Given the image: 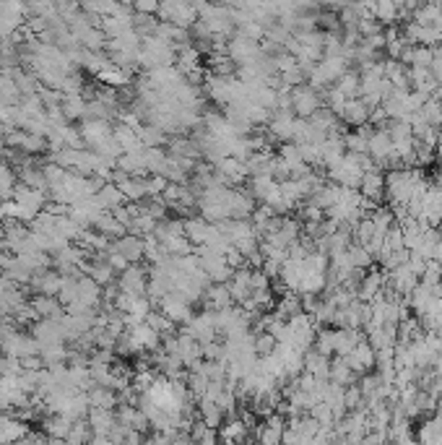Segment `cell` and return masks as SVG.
I'll use <instances>...</instances> for the list:
<instances>
[{"mask_svg": "<svg viewBox=\"0 0 442 445\" xmlns=\"http://www.w3.org/2000/svg\"><path fill=\"white\" fill-rule=\"evenodd\" d=\"M141 141H143V146H161V143H167V130L154 125V123H148L141 128Z\"/></svg>", "mask_w": 442, "mask_h": 445, "instance_id": "ab89813d", "label": "cell"}, {"mask_svg": "<svg viewBox=\"0 0 442 445\" xmlns=\"http://www.w3.org/2000/svg\"><path fill=\"white\" fill-rule=\"evenodd\" d=\"M102 214H104V208H102V203L97 201V196L79 198V201H73L68 206V217L76 219L81 227H94Z\"/></svg>", "mask_w": 442, "mask_h": 445, "instance_id": "8992f818", "label": "cell"}, {"mask_svg": "<svg viewBox=\"0 0 442 445\" xmlns=\"http://www.w3.org/2000/svg\"><path fill=\"white\" fill-rule=\"evenodd\" d=\"M393 151V141L388 136V130L385 128H374L370 133V157L377 162V159H385L388 154Z\"/></svg>", "mask_w": 442, "mask_h": 445, "instance_id": "f546056e", "label": "cell"}, {"mask_svg": "<svg viewBox=\"0 0 442 445\" xmlns=\"http://www.w3.org/2000/svg\"><path fill=\"white\" fill-rule=\"evenodd\" d=\"M416 284H419V276L409 268V263H403V266L390 271V287H393L401 297L411 295V289L416 287Z\"/></svg>", "mask_w": 442, "mask_h": 445, "instance_id": "d6986e66", "label": "cell"}, {"mask_svg": "<svg viewBox=\"0 0 442 445\" xmlns=\"http://www.w3.org/2000/svg\"><path fill=\"white\" fill-rule=\"evenodd\" d=\"M13 198L19 201L24 208H31L34 214H40L42 208L47 206V190H40V188H29V185H24V182H19L16 185V193H13Z\"/></svg>", "mask_w": 442, "mask_h": 445, "instance_id": "9a60e30c", "label": "cell"}, {"mask_svg": "<svg viewBox=\"0 0 442 445\" xmlns=\"http://www.w3.org/2000/svg\"><path fill=\"white\" fill-rule=\"evenodd\" d=\"M97 79L104 84V86H112V89H123V86H128L130 84V68H120L115 63H107L104 68L97 73Z\"/></svg>", "mask_w": 442, "mask_h": 445, "instance_id": "ffe728a7", "label": "cell"}, {"mask_svg": "<svg viewBox=\"0 0 442 445\" xmlns=\"http://www.w3.org/2000/svg\"><path fill=\"white\" fill-rule=\"evenodd\" d=\"M29 287L37 292V295H60V287H63V274H60L55 266L45 268V271H37L31 276Z\"/></svg>", "mask_w": 442, "mask_h": 445, "instance_id": "7c38bea8", "label": "cell"}, {"mask_svg": "<svg viewBox=\"0 0 442 445\" xmlns=\"http://www.w3.org/2000/svg\"><path fill=\"white\" fill-rule=\"evenodd\" d=\"M118 287L123 292H133V295H146L148 287V274L141 263H130L125 271H120Z\"/></svg>", "mask_w": 442, "mask_h": 445, "instance_id": "9c48e42d", "label": "cell"}, {"mask_svg": "<svg viewBox=\"0 0 442 445\" xmlns=\"http://www.w3.org/2000/svg\"><path fill=\"white\" fill-rule=\"evenodd\" d=\"M94 229H97V232H102V235H107L109 240H118V237H123V235L128 232V227H125V224H120L112 211H104V214L97 219Z\"/></svg>", "mask_w": 442, "mask_h": 445, "instance_id": "d6a6232c", "label": "cell"}, {"mask_svg": "<svg viewBox=\"0 0 442 445\" xmlns=\"http://www.w3.org/2000/svg\"><path fill=\"white\" fill-rule=\"evenodd\" d=\"M323 107V97H320V91L313 89L310 84H299L292 89V109H294L297 118H310L313 112Z\"/></svg>", "mask_w": 442, "mask_h": 445, "instance_id": "277c9868", "label": "cell"}, {"mask_svg": "<svg viewBox=\"0 0 442 445\" xmlns=\"http://www.w3.org/2000/svg\"><path fill=\"white\" fill-rule=\"evenodd\" d=\"M250 274H253V268L245 263V266L235 268L232 279L226 281V287H229V292H232V299H235V302H242V299H247V297H250V292H253V287H250Z\"/></svg>", "mask_w": 442, "mask_h": 445, "instance_id": "2e32d148", "label": "cell"}, {"mask_svg": "<svg viewBox=\"0 0 442 445\" xmlns=\"http://www.w3.org/2000/svg\"><path fill=\"white\" fill-rule=\"evenodd\" d=\"M305 370L307 373H313L315 377H320V380H328V373H331V357L320 354L315 346H310L305 352Z\"/></svg>", "mask_w": 442, "mask_h": 445, "instance_id": "603a6c76", "label": "cell"}, {"mask_svg": "<svg viewBox=\"0 0 442 445\" xmlns=\"http://www.w3.org/2000/svg\"><path fill=\"white\" fill-rule=\"evenodd\" d=\"M226 55L235 60L237 65H245V63H253V60L260 58L263 49H260V45H258L255 40H250V37H245V34L239 31V34H235L232 42L226 45Z\"/></svg>", "mask_w": 442, "mask_h": 445, "instance_id": "5b68a950", "label": "cell"}, {"mask_svg": "<svg viewBox=\"0 0 442 445\" xmlns=\"http://www.w3.org/2000/svg\"><path fill=\"white\" fill-rule=\"evenodd\" d=\"M21 370H24V365H21L19 357L3 354V359H0V375H21Z\"/></svg>", "mask_w": 442, "mask_h": 445, "instance_id": "c3c4849f", "label": "cell"}, {"mask_svg": "<svg viewBox=\"0 0 442 445\" xmlns=\"http://www.w3.org/2000/svg\"><path fill=\"white\" fill-rule=\"evenodd\" d=\"M346 365L352 367L356 375H364V373H370V370H374V346L367 341V338H362L359 344L354 346L349 354H344Z\"/></svg>", "mask_w": 442, "mask_h": 445, "instance_id": "ba28073f", "label": "cell"}, {"mask_svg": "<svg viewBox=\"0 0 442 445\" xmlns=\"http://www.w3.org/2000/svg\"><path fill=\"white\" fill-rule=\"evenodd\" d=\"M159 16L161 21H172L177 26L190 29L198 21V8H193L190 0H159Z\"/></svg>", "mask_w": 442, "mask_h": 445, "instance_id": "6da1fadb", "label": "cell"}, {"mask_svg": "<svg viewBox=\"0 0 442 445\" xmlns=\"http://www.w3.org/2000/svg\"><path fill=\"white\" fill-rule=\"evenodd\" d=\"M203 297H206V305L211 307V310L235 305V299H232V292H229V287H226V284H219V281H211V284L206 287V292H203Z\"/></svg>", "mask_w": 442, "mask_h": 445, "instance_id": "4316f807", "label": "cell"}, {"mask_svg": "<svg viewBox=\"0 0 442 445\" xmlns=\"http://www.w3.org/2000/svg\"><path fill=\"white\" fill-rule=\"evenodd\" d=\"M70 425H73V419H68L65 414H49L42 422V430L49 435V440H65Z\"/></svg>", "mask_w": 442, "mask_h": 445, "instance_id": "4dcf8cb0", "label": "cell"}, {"mask_svg": "<svg viewBox=\"0 0 442 445\" xmlns=\"http://www.w3.org/2000/svg\"><path fill=\"white\" fill-rule=\"evenodd\" d=\"M247 422L245 419H232V422H226L224 427H219V437L226 440V443H242V440H253V437L247 435Z\"/></svg>", "mask_w": 442, "mask_h": 445, "instance_id": "836d02e7", "label": "cell"}, {"mask_svg": "<svg viewBox=\"0 0 442 445\" xmlns=\"http://www.w3.org/2000/svg\"><path fill=\"white\" fill-rule=\"evenodd\" d=\"M198 416H200V419H203L208 427H221L224 412L219 409V404L214 401V398L203 396V398H198Z\"/></svg>", "mask_w": 442, "mask_h": 445, "instance_id": "1f68e13d", "label": "cell"}, {"mask_svg": "<svg viewBox=\"0 0 442 445\" xmlns=\"http://www.w3.org/2000/svg\"><path fill=\"white\" fill-rule=\"evenodd\" d=\"M94 196H97V201L102 203L104 211H112V208H118L120 203H128L125 196H123V190L118 188V182H112V180H109V182H102Z\"/></svg>", "mask_w": 442, "mask_h": 445, "instance_id": "cb8c5ba5", "label": "cell"}, {"mask_svg": "<svg viewBox=\"0 0 442 445\" xmlns=\"http://www.w3.org/2000/svg\"><path fill=\"white\" fill-rule=\"evenodd\" d=\"M333 86L338 91H344L349 99H354V97H359V94H362V91H359V73H354V70H346L344 76L336 81Z\"/></svg>", "mask_w": 442, "mask_h": 445, "instance_id": "60d3db41", "label": "cell"}, {"mask_svg": "<svg viewBox=\"0 0 442 445\" xmlns=\"http://www.w3.org/2000/svg\"><path fill=\"white\" fill-rule=\"evenodd\" d=\"M109 247L120 250L123 256L128 258L130 263H138V260L143 258V237H141V235H133V232H125L123 237L112 240V245Z\"/></svg>", "mask_w": 442, "mask_h": 445, "instance_id": "e0dca14e", "label": "cell"}, {"mask_svg": "<svg viewBox=\"0 0 442 445\" xmlns=\"http://www.w3.org/2000/svg\"><path fill=\"white\" fill-rule=\"evenodd\" d=\"M419 281H422V284H429V287H432V284H440L442 281V263L440 260L429 258V260H427V268H424V274L419 276Z\"/></svg>", "mask_w": 442, "mask_h": 445, "instance_id": "bcb514c9", "label": "cell"}, {"mask_svg": "<svg viewBox=\"0 0 442 445\" xmlns=\"http://www.w3.org/2000/svg\"><path fill=\"white\" fill-rule=\"evenodd\" d=\"M112 136H115V141L120 143V148H123V154H128V151H141L143 146V141H141V136H138V130H133L130 125H125V123H120L112 128Z\"/></svg>", "mask_w": 442, "mask_h": 445, "instance_id": "44dd1931", "label": "cell"}, {"mask_svg": "<svg viewBox=\"0 0 442 445\" xmlns=\"http://www.w3.org/2000/svg\"><path fill=\"white\" fill-rule=\"evenodd\" d=\"M169 185V180L164 175H148L146 178V190H148V198L151 196H161L164 188Z\"/></svg>", "mask_w": 442, "mask_h": 445, "instance_id": "681fc988", "label": "cell"}, {"mask_svg": "<svg viewBox=\"0 0 442 445\" xmlns=\"http://www.w3.org/2000/svg\"><path fill=\"white\" fill-rule=\"evenodd\" d=\"M31 305H34L40 318H60L65 313V305L60 302L58 295H37L31 299Z\"/></svg>", "mask_w": 442, "mask_h": 445, "instance_id": "7402d4cb", "label": "cell"}, {"mask_svg": "<svg viewBox=\"0 0 442 445\" xmlns=\"http://www.w3.org/2000/svg\"><path fill=\"white\" fill-rule=\"evenodd\" d=\"M63 115L68 123H76V120H84V112H86V99L81 94H65L63 97Z\"/></svg>", "mask_w": 442, "mask_h": 445, "instance_id": "e575fe53", "label": "cell"}, {"mask_svg": "<svg viewBox=\"0 0 442 445\" xmlns=\"http://www.w3.org/2000/svg\"><path fill=\"white\" fill-rule=\"evenodd\" d=\"M294 109H274V115L268 120V133L276 141H292V130H294Z\"/></svg>", "mask_w": 442, "mask_h": 445, "instance_id": "8fae6325", "label": "cell"}, {"mask_svg": "<svg viewBox=\"0 0 442 445\" xmlns=\"http://www.w3.org/2000/svg\"><path fill=\"white\" fill-rule=\"evenodd\" d=\"M325 292V271H305L299 281V295H323Z\"/></svg>", "mask_w": 442, "mask_h": 445, "instance_id": "d590c367", "label": "cell"}, {"mask_svg": "<svg viewBox=\"0 0 442 445\" xmlns=\"http://www.w3.org/2000/svg\"><path fill=\"white\" fill-rule=\"evenodd\" d=\"M182 334L193 336L196 341H200V344L214 341V338L219 336L216 323H214V310L208 307V310H203V313H198V315L190 318L187 323H182Z\"/></svg>", "mask_w": 442, "mask_h": 445, "instance_id": "7a4b0ae2", "label": "cell"}, {"mask_svg": "<svg viewBox=\"0 0 442 445\" xmlns=\"http://www.w3.org/2000/svg\"><path fill=\"white\" fill-rule=\"evenodd\" d=\"M434 185H437V188L442 190V167L437 169V178H434Z\"/></svg>", "mask_w": 442, "mask_h": 445, "instance_id": "f5cc1de1", "label": "cell"}, {"mask_svg": "<svg viewBox=\"0 0 442 445\" xmlns=\"http://www.w3.org/2000/svg\"><path fill=\"white\" fill-rule=\"evenodd\" d=\"M81 139H84L86 148L97 151L102 143H107V141L112 139L109 120H84V123H81Z\"/></svg>", "mask_w": 442, "mask_h": 445, "instance_id": "52a82bcc", "label": "cell"}, {"mask_svg": "<svg viewBox=\"0 0 442 445\" xmlns=\"http://www.w3.org/2000/svg\"><path fill=\"white\" fill-rule=\"evenodd\" d=\"M211 221H206L203 217H190L185 219V235L187 240L193 242V245H203L208 240V235H211Z\"/></svg>", "mask_w": 442, "mask_h": 445, "instance_id": "f1b7e54d", "label": "cell"}, {"mask_svg": "<svg viewBox=\"0 0 442 445\" xmlns=\"http://www.w3.org/2000/svg\"><path fill=\"white\" fill-rule=\"evenodd\" d=\"M359 377L352 367L346 365V359L341 354H336L331 359V373H328V380H333V383H341V386H352V383H359Z\"/></svg>", "mask_w": 442, "mask_h": 445, "instance_id": "d4e9b609", "label": "cell"}, {"mask_svg": "<svg viewBox=\"0 0 442 445\" xmlns=\"http://www.w3.org/2000/svg\"><path fill=\"white\" fill-rule=\"evenodd\" d=\"M88 396V404L91 406H102V409H118L120 404V396L118 391H112V388H104V386H94L86 391Z\"/></svg>", "mask_w": 442, "mask_h": 445, "instance_id": "83f0119b", "label": "cell"}, {"mask_svg": "<svg viewBox=\"0 0 442 445\" xmlns=\"http://www.w3.org/2000/svg\"><path fill=\"white\" fill-rule=\"evenodd\" d=\"M138 13H159V0H133Z\"/></svg>", "mask_w": 442, "mask_h": 445, "instance_id": "816d5d0a", "label": "cell"}, {"mask_svg": "<svg viewBox=\"0 0 442 445\" xmlns=\"http://www.w3.org/2000/svg\"><path fill=\"white\" fill-rule=\"evenodd\" d=\"M118 422L128 430H146L148 416L138 404H118Z\"/></svg>", "mask_w": 442, "mask_h": 445, "instance_id": "ac0fdd59", "label": "cell"}, {"mask_svg": "<svg viewBox=\"0 0 442 445\" xmlns=\"http://www.w3.org/2000/svg\"><path fill=\"white\" fill-rule=\"evenodd\" d=\"M159 310L167 318H172L175 323H187V320L193 318V302H190L182 292H177V289L167 292V295L159 299Z\"/></svg>", "mask_w": 442, "mask_h": 445, "instance_id": "3957f363", "label": "cell"}, {"mask_svg": "<svg viewBox=\"0 0 442 445\" xmlns=\"http://www.w3.org/2000/svg\"><path fill=\"white\" fill-rule=\"evenodd\" d=\"M68 349H65V344H47L40 349V357L42 362H45V367H55V365H63V362H68Z\"/></svg>", "mask_w": 442, "mask_h": 445, "instance_id": "8d00e7d4", "label": "cell"}, {"mask_svg": "<svg viewBox=\"0 0 442 445\" xmlns=\"http://www.w3.org/2000/svg\"><path fill=\"white\" fill-rule=\"evenodd\" d=\"M349 258H352L354 268H364V271L374 263V258L370 256V250L364 245H359V242H354V240H352V245H349Z\"/></svg>", "mask_w": 442, "mask_h": 445, "instance_id": "b9f144b4", "label": "cell"}, {"mask_svg": "<svg viewBox=\"0 0 442 445\" xmlns=\"http://www.w3.org/2000/svg\"><path fill=\"white\" fill-rule=\"evenodd\" d=\"M86 422L91 427V435H107L118 427V414L115 409H102V406H88Z\"/></svg>", "mask_w": 442, "mask_h": 445, "instance_id": "30bf717a", "label": "cell"}, {"mask_svg": "<svg viewBox=\"0 0 442 445\" xmlns=\"http://www.w3.org/2000/svg\"><path fill=\"white\" fill-rule=\"evenodd\" d=\"M359 190H362V196L372 198L377 203H383L385 201V172L383 169L380 167L367 169L362 175V185H359Z\"/></svg>", "mask_w": 442, "mask_h": 445, "instance_id": "4fadbf2b", "label": "cell"}, {"mask_svg": "<svg viewBox=\"0 0 442 445\" xmlns=\"http://www.w3.org/2000/svg\"><path fill=\"white\" fill-rule=\"evenodd\" d=\"M146 323L154 328V331H159L161 336H169V334H175V331H177V323L172 320V318L164 315L161 310H159V313H157V310H151V313L146 315Z\"/></svg>", "mask_w": 442, "mask_h": 445, "instance_id": "74e56055", "label": "cell"}, {"mask_svg": "<svg viewBox=\"0 0 442 445\" xmlns=\"http://www.w3.org/2000/svg\"><path fill=\"white\" fill-rule=\"evenodd\" d=\"M86 440H91V427L86 419H76L65 435V443H86Z\"/></svg>", "mask_w": 442, "mask_h": 445, "instance_id": "ee69618b", "label": "cell"}, {"mask_svg": "<svg viewBox=\"0 0 442 445\" xmlns=\"http://www.w3.org/2000/svg\"><path fill=\"white\" fill-rule=\"evenodd\" d=\"M409 268H411L416 276H422L424 268H427V258L419 256V253H413V250H411V256H409Z\"/></svg>", "mask_w": 442, "mask_h": 445, "instance_id": "f907efd6", "label": "cell"}, {"mask_svg": "<svg viewBox=\"0 0 442 445\" xmlns=\"http://www.w3.org/2000/svg\"><path fill=\"white\" fill-rule=\"evenodd\" d=\"M338 120H341L344 125H352V128L367 125V120H370V107H367V104L362 102V97L346 99V107L341 109Z\"/></svg>", "mask_w": 442, "mask_h": 445, "instance_id": "5bb4252c", "label": "cell"}, {"mask_svg": "<svg viewBox=\"0 0 442 445\" xmlns=\"http://www.w3.org/2000/svg\"><path fill=\"white\" fill-rule=\"evenodd\" d=\"M374 19L380 21V24H393V21L398 19V3H395V0H377Z\"/></svg>", "mask_w": 442, "mask_h": 445, "instance_id": "7bdbcfd3", "label": "cell"}, {"mask_svg": "<svg viewBox=\"0 0 442 445\" xmlns=\"http://www.w3.org/2000/svg\"><path fill=\"white\" fill-rule=\"evenodd\" d=\"M276 349V338L268 334V331H260V334H255V352L258 357L260 354H271Z\"/></svg>", "mask_w": 442, "mask_h": 445, "instance_id": "7dc6e473", "label": "cell"}, {"mask_svg": "<svg viewBox=\"0 0 442 445\" xmlns=\"http://www.w3.org/2000/svg\"><path fill=\"white\" fill-rule=\"evenodd\" d=\"M338 190H341L338 182H325V185L315 188L313 193L307 196V203H315V206H320L323 211H328V208L338 201Z\"/></svg>", "mask_w": 442, "mask_h": 445, "instance_id": "484cf974", "label": "cell"}, {"mask_svg": "<svg viewBox=\"0 0 442 445\" xmlns=\"http://www.w3.org/2000/svg\"><path fill=\"white\" fill-rule=\"evenodd\" d=\"M419 115H422V120H427L429 125L440 128V125H442V104H440V99H437V97L427 99L422 107H419Z\"/></svg>", "mask_w": 442, "mask_h": 445, "instance_id": "f35d334b", "label": "cell"}, {"mask_svg": "<svg viewBox=\"0 0 442 445\" xmlns=\"http://www.w3.org/2000/svg\"><path fill=\"white\" fill-rule=\"evenodd\" d=\"M385 130H388L390 141H403V139H411V136H413L411 123H409V120H388Z\"/></svg>", "mask_w": 442, "mask_h": 445, "instance_id": "f6af8a7d", "label": "cell"}]
</instances>
